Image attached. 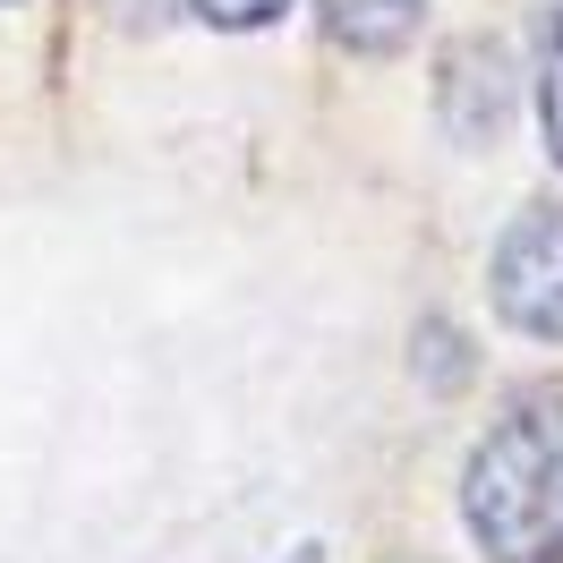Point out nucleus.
I'll list each match as a JSON object with an SVG mask.
<instances>
[{"mask_svg": "<svg viewBox=\"0 0 563 563\" xmlns=\"http://www.w3.org/2000/svg\"><path fill=\"white\" fill-rule=\"evenodd\" d=\"M461 512L478 547L504 563H547L563 555V401H529L470 453Z\"/></svg>", "mask_w": 563, "mask_h": 563, "instance_id": "1", "label": "nucleus"}, {"mask_svg": "<svg viewBox=\"0 0 563 563\" xmlns=\"http://www.w3.org/2000/svg\"><path fill=\"white\" fill-rule=\"evenodd\" d=\"M495 317L529 342H563V206H521L487 265Z\"/></svg>", "mask_w": 563, "mask_h": 563, "instance_id": "2", "label": "nucleus"}, {"mask_svg": "<svg viewBox=\"0 0 563 563\" xmlns=\"http://www.w3.org/2000/svg\"><path fill=\"white\" fill-rule=\"evenodd\" d=\"M317 9H324V35L333 43H351V52H401L427 0H317Z\"/></svg>", "mask_w": 563, "mask_h": 563, "instance_id": "3", "label": "nucleus"}, {"mask_svg": "<svg viewBox=\"0 0 563 563\" xmlns=\"http://www.w3.org/2000/svg\"><path fill=\"white\" fill-rule=\"evenodd\" d=\"M538 111H547V154L563 163V0H547V60H538Z\"/></svg>", "mask_w": 563, "mask_h": 563, "instance_id": "4", "label": "nucleus"}, {"mask_svg": "<svg viewBox=\"0 0 563 563\" xmlns=\"http://www.w3.org/2000/svg\"><path fill=\"white\" fill-rule=\"evenodd\" d=\"M282 9H290V0H197V18H213V26H265Z\"/></svg>", "mask_w": 563, "mask_h": 563, "instance_id": "5", "label": "nucleus"}, {"mask_svg": "<svg viewBox=\"0 0 563 563\" xmlns=\"http://www.w3.org/2000/svg\"><path fill=\"white\" fill-rule=\"evenodd\" d=\"M547 563H563V555H547Z\"/></svg>", "mask_w": 563, "mask_h": 563, "instance_id": "6", "label": "nucleus"}]
</instances>
